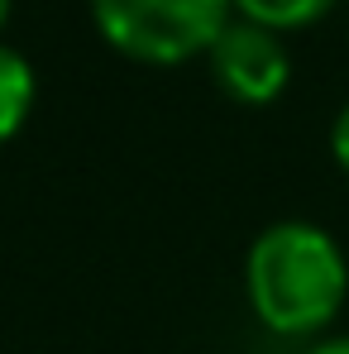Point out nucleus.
Wrapping results in <instances>:
<instances>
[{
    "mask_svg": "<svg viewBox=\"0 0 349 354\" xmlns=\"http://www.w3.org/2000/svg\"><path fill=\"white\" fill-rule=\"evenodd\" d=\"M244 288L254 316L278 335H316L349 292V263L321 225L283 221L249 244Z\"/></svg>",
    "mask_w": 349,
    "mask_h": 354,
    "instance_id": "f257e3e1",
    "label": "nucleus"
},
{
    "mask_svg": "<svg viewBox=\"0 0 349 354\" xmlns=\"http://www.w3.org/2000/svg\"><path fill=\"white\" fill-rule=\"evenodd\" d=\"M234 0H91L101 39L134 62L173 67L196 53H211L230 24Z\"/></svg>",
    "mask_w": 349,
    "mask_h": 354,
    "instance_id": "f03ea898",
    "label": "nucleus"
},
{
    "mask_svg": "<svg viewBox=\"0 0 349 354\" xmlns=\"http://www.w3.org/2000/svg\"><path fill=\"white\" fill-rule=\"evenodd\" d=\"M206 58H211L220 91L234 96L239 106H268L292 82V58L283 48V34L249 24V19H230Z\"/></svg>",
    "mask_w": 349,
    "mask_h": 354,
    "instance_id": "7ed1b4c3",
    "label": "nucleus"
},
{
    "mask_svg": "<svg viewBox=\"0 0 349 354\" xmlns=\"http://www.w3.org/2000/svg\"><path fill=\"white\" fill-rule=\"evenodd\" d=\"M34 67L24 62V53L0 44V144L19 134V124L34 111Z\"/></svg>",
    "mask_w": 349,
    "mask_h": 354,
    "instance_id": "20e7f679",
    "label": "nucleus"
},
{
    "mask_svg": "<svg viewBox=\"0 0 349 354\" xmlns=\"http://www.w3.org/2000/svg\"><path fill=\"white\" fill-rule=\"evenodd\" d=\"M340 0H234V10L249 19V24H263L273 34H287V29H306L316 19H326Z\"/></svg>",
    "mask_w": 349,
    "mask_h": 354,
    "instance_id": "39448f33",
    "label": "nucleus"
},
{
    "mask_svg": "<svg viewBox=\"0 0 349 354\" xmlns=\"http://www.w3.org/2000/svg\"><path fill=\"white\" fill-rule=\"evenodd\" d=\"M330 153H335V163L349 173V106L335 115V124H330Z\"/></svg>",
    "mask_w": 349,
    "mask_h": 354,
    "instance_id": "423d86ee",
    "label": "nucleus"
},
{
    "mask_svg": "<svg viewBox=\"0 0 349 354\" xmlns=\"http://www.w3.org/2000/svg\"><path fill=\"white\" fill-rule=\"evenodd\" d=\"M311 354H349V335H340V340H326V345H316Z\"/></svg>",
    "mask_w": 349,
    "mask_h": 354,
    "instance_id": "0eeeda50",
    "label": "nucleus"
},
{
    "mask_svg": "<svg viewBox=\"0 0 349 354\" xmlns=\"http://www.w3.org/2000/svg\"><path fill=\"white\" fill-rule=\"evenodd\" d=\"M5 19H10V0H0V29H5Z\"/></svg>",
    "mask_w": 349,
    "mask_h": 354,
    "instance_id": "6e6552de",
    "label": "nucleus"
}]
</instances>
